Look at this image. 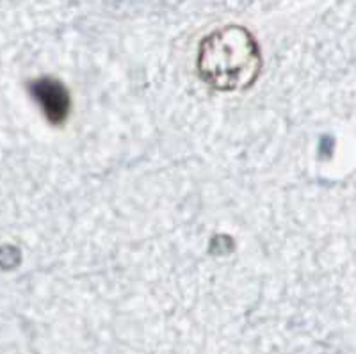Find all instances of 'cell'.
I'll list each match as a JSON object with an SVG mask.
<instances>
[{
	"mask_svg": "<svg viewBox=\"0 0 356 354\" xmlns=\"http://www.w3.org/2000/svg\"><path fill=\"white\" fill-rule=\"evenodd\" d=\"M260 50L250 31L228 25L205 38L198 50V72L212 88H248L259 75Z\"/></svg>",
	"mask_w": 356,
	"mask_h": 354,
	"instance_id": "1",
	"label": "cell"
},
{
	"mask_svg": "<svg viewBox=\"0 0 356 354\" xmlns=\"http://www.w3.org/2000/svg\"><path fill=\"white\" fill-rule=\"evenodd\" d=\"M31 91L52 123H61L66 120L70 111V97L59 82L43 79V81L34 82Z\"/></svg>",
	"mask_w": 356,
	"mask_h": 354,
	"instance_id": "2",
	"label": "cell"
}]
</instances>
